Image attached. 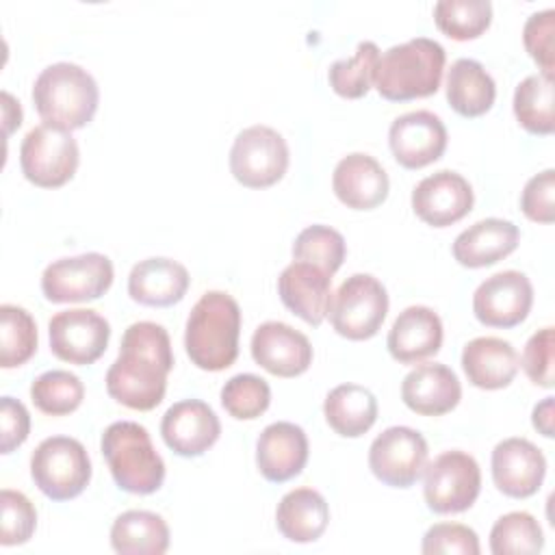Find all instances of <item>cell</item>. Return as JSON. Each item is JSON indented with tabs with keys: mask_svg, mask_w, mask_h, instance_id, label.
<instances>
[{
	"mask_svg": "<svg viewBox=\"0 0 555 555\" xmlns=\"http://www.w3.org/2000/svg\"><path fill=\"white\" fill-rule=\"evenodd\" d=\"M171 369L173 351L167 330L152 321H137L126 327L119 356L106 371V392L130 410H154L165 397Z\"/></svg>",
	"mask_w": 555,
	"mask_h": 555,
	"instance_id": "6da1fadb",
	"label": "cell"
},
{
	"mask_svg": "<svg viewBox=\"0 0 555 555\" xmlns=\"http://www.w3.org/2000/svg\"><path fill=\"white\" fill-rule=\"evenodd\" d=\"M238 336V301L223 291H208L191 308L184 327V349L197 369L217 373L234 364Z\"/></svg>",
	"mask_w": 555,
	"mask_h": 555,
	"instance_id": "7a4b0ae2",
	"label": "cell"
},
{
	"mask_svg": "<svg viewBox=\"0 0 555 555\" xmlns=\"http://www.w3.org/2000/svg\"><path fill=\"white\" fill-rule=\"evenodd\" d=\"M447 63L444 48L429 37H414L388 48L375 69V89L384 100L410 102L434 95Z\"/></svg>",
	"mask_w": 555,
	"mask_h": 555,
	"instance_id": "3957f363",
	"label": "cell"
},
{
	"mask_svg": "<svg viewBox=\"0 0 555 555\" xmlns=\"http://www.w3.org/2000/svg\"><path fill=\"white\" fill-rule=\"evenodd\" d=\"M33 102L43 124L72 132L93 119L100 89L85 67L61 61L41 69L33 85Z\"/></svg>",
	"mask_w": 555,
	"mask_h": 555,
	"instance_id": "277c9868",
	"label": "cell"
},
{
	"mask_svg": "<svg viewBox=\"0 0 555 555\" xmlns=\"http://www.w3.org/2000/svg\"><path fill=\"white\" fill-rule=\"evenodd\" d=\"M102 455L119 490L152 494L165 481V462L147 429L134 421L111 423L100 440Z\"/></svg>",
	"mask_w": 555,
	"mask_h": 555,
	"instance_id": "5b68a950",
	"label": "cell"
},
{
	"mask_svg": "<svg viewBox=\"0 0 555 555\" xmlns=\"http://www.w3.org/2000/svg\"><path fill=\"white\" fill-rule=\"evenodd\" d=\"M30 477L52 501L76 499L91 481L89 453L76 438L50 436L30 455Z\"/></svg>",
	"mask_w": 555,
	"mask_h": 555,
	"instance_id": "8992f818",
	"label": "cell"
},
{
	"mask_svg": "<svg viewBox=\"0 0 555 555\" xmlns=\"http://www.w3.org/2000/svg\"><path fill=\"white\" fill-rule=\"evenodd\" d=\"M388 312V293L371 273L349 275L330 301V323L349 340L373 338Z\"/></svg>",
	"mask_w": 555,
	"mask_h": 555,
	"instance_id": "52a82bcc",
	"label": "cell"
},
{
	"mask_svg": "<svg viewBox=\"0 0 555 555\" xmlns=\"http://www.w3.org/2000/svg\"><path fill=\"white\" fill-rule=\"evenodd\" d=\"M78 143L67 130L48 124L26 132L20 145V167L28 182L41 189H59L69 182L78 169Z\"/></svg>",
	"mask_w": 555,
	"mask_h": 555,
	"instance_id": "ba28073f",
	"label": "cell"
},
{
	"mask_svg": "<svg viewBox=\"0 0 555 555\" xmlns=\"http://www.w3.org/2000/svg\"><path fill=\"white\" fill-rule=\"evenodd\" d=\"M423 494L436 514H460L473 507L481 492V470L466 451H444L425 464Z\"/></svg>",
	"mask_w": 555,
	"mask_h": 555,
	"instance_id": "9c48e42d",
	"label": "cell"
},
{
	"mask_svg": "<svg viewBox=\"0 0 555 555\" xmlns=\"http://www.w3.org/2000/svg\"><path fill=\"white\" fill-rule=\"evenodd\" d=\"M288 145L284 137L262 124L241 130L230 150V171L247 189H267L284 178Z\"/></svg>",
	"mask_w": 555,
	"mask_h": 555,
	"instance_id": "30bf717a",
	"label": "cell"
},
{
	"mask_svg": "<svg viewBox=\"0 0 555 555\" xmlns=\"http://www.w3.org/2000/svg\"><path fill=\"white\" fill-rule=\"evenodd\" d=\"M111 284L113 262L98 251L59 258L41 273V293L52 304L100 299Z\"/></svg>",
	"mask_w": 555,
	"mask_h": 555,
	"instance_id": "8fae6325",
	"label": "cell"
},
{
	"mask_svg": "<svg viewBox=\"0 0 555 555\" xmlns=\"http://www.w3.org/2000/svg\"><path fill=\"white\" fill-rule=\"evenodd\" d=\"M427 440L421 431L395 425L384 429L369 447L371 473L390 488H410L427 464Z\"/></svg>",
	"mask_w": 555,
	"mask_h": 555,
	"instance_id": "7c38bea8",
	"label": "cell"
},
{
	"mask_svg": "<svg viewBox=\"0 0 555 555\" xmlns=\"http://www.w3.org/2000/svg\"><path fill=\"white\" fill-rule=\"evenodd\" d=\"M50 351L69 364L87 366L102 358L111 338L108 321L91 308L56 312L48 323Z\"/></svg>",
	"mask_w": 555,
	"mask_h": 555,
	"instance_id": "4fadbf2b",
	"label": "cell"
},
{
	"mask_svg": "<svg viewBox=\"0 0 555 555\" xmlns=\"http://www.w3.org/2000/svg\"><path fill=\"white\" fill-rule=\"evenodd\" d=\"M533 304V286L520 271L507 269L486 278L473 293V312L488 327H516Z\"/></svg>",
	"mask_w": 555,
	"mask_h": 555,
	"instance_id": "5bb4252c",
	"label": "cell"
},
{
	"mask_svg": "<svg viewBox=\"0 0 555 555\" xmlns=\"http://www.w3.org/2000/svg\"><path fill=\"white\" fill-rule=\"evenodd\" d=\"M470 182L451 169H440L423 178L412 191L414 215L434 228H447L473 210Z\"/></svg>",
	"mask_w": 555,
	"mask_h": 555,
	"instance_id": "9a60e30c",
	"label": "cell"
},
{
	"mask_svg": "<svg viewBox=\"0 0 555 555\" xmlns=\"http://www.w3.org/2000/svg\"><path fill=\"white\" fill-rule=\"evenodd\" d=\"M447 128L431 111L399 115L388 130L395 160L405 169H421L436 163L447 150Z\"/></svg>",
	"mask_w": 555,
	"mask_h": 555,
	"instance_id": "2e32d148",
	"label": "cell"
},
{
	"mask_svg": "<svg viewBox=\"0 0 555 555\" xmlns=\"http://www.w3.org/2000/svg\"><path fill=\"white\" fill-rule=\"evenodd\" d=\"M219 416L199 399H182L173 403L160 421L165 444L180 457L204 455L219 440Z\"/></svg>",
	"mask_w": 555,
	"mask_h": 555,
	"instance_id": "e0dca14e",
	"label": "cell"
},
{
	"mask_svg": "<svg viewBox=\"0 0 555 555\" xmlns=\"http://www.w3.org/2000/svg\"><path fill=\"white\" fill-rule=\"evenodd\" d=\"M251 358L271 375L297 377L312 364V345L288 323L267 321L251 334Z\"/></svg>",
	"mask_w": 555,
	"mask_h": 555,
	"instance_id": "ac0fdd59",
	"label": "cell"
},
{
	"mask_svg": "<svg viewBox=\"0 0 555 555\" xmlns=\"http://www.w3.org/2000/svg\"><path fill=\"white\" fill-rule=\"evenodd\" d=\"M492 479L512 499L535 494L546 475L544 453L527 438H505L492 449Z\"/></svg>",
	"mask_w": 555,
	"mask_h": 555,
	"instance_id": "d6986e66",
	"label": "cell"
},
{
	"mask_svg": "<svg viewBox=\"0 0 555 555\" xmlns=\"http://www.w3.org/2000/svg\"><path fill=\"white\" fill-rule=\"evenodd\" d=\"M308 462V436L288 421L271 423L256 442V466L271 483H284L297 477Z\"/></svg>",
	"mask_w": 555,
	"mask_h": 555,
	"instance_id": "ffe728a7",
	"label": "cell"
},
{
	"mask_svg": "<svg viewBox=\"0 0 555 555\" xmlns=\"http://www.w3.org/2000/svg\"><path fill=\"white\" fill-rule=\"evenodd\" d=\"M282 304L308 325H321L332 301V275L317 264L295 260L278 278Z\"/></svg>",
	"mask_w": 555,
	"mask_h": 555,
	"instance_id": "44dd1931",
	"label": "cell"
},
{
	"mask_svg": "<svg viewBox=\"0 0 555 555\" xmlns=\"http://www.w3.org/2000/svg\"><path fill=\"white\" fill-rule=\"evenodd\" d=\"M336 197L353 210H373L388 197V173L364 152H351L338 160L332 173Z\"/></svg>",
	"mask_w": 555,
	"mask_h": 555,
	"instance_id": "7402d4cb",
	"label": "cell"
},
{
	"mask_svg": "<svg viewBox=\"0 0 555 555\" xmlns=\"http://www.w3.org/2000/svg\"><path fill=\"white\" fill-rule=\"evenodd\" d=\"M401 399L421 416H442L460 403L462 384L447 364L427 362L403 377Z\"/></svg>",
	"mask_w": 555,
	"mask_h": 555,
	"instance_id": "603a6c76",
	"label": "cell"
},
{
	"mask_svg": "<svg viewBox=\"0 0 555 555\" xmlns=\"http://www.w3.org/2000/svg\"><path fill=\"white\" fill-rule=\"evenodd\" d=\"M388 353L401 364H418L442 347V321L427 306H410L395 319L388 338Z\"/></svg>",
	"mask_w": 555,
	"mask_h": 555,
	"instance_id": "cb8c5ba5",
	"label": "cell"
},
{
	"mask_svg": "<svg viewBox=\"0 0 555 555\" xmlns=\"http://www.w3.org/2000/svg\"><path fill=\"white\" fill-rule=\"evenodd\" d=\"M189 271L178 260L154 256L137 262L128 275V295L152 308H167L178 304L189 291Z\"/></svg>",
	"mask_w": 555,
	"mask_h": 555,
	"instance_id": "d4e9b609",
	"label": "cell"
},
{
	"mask_svg": "<svg viewBox=\"0 0 555 555\" xmlns=\"http://www.w3.org/2000/svg\"><path fill=\"white\" fill-rule=\"evenodd\" d=\"M518 238L520 232L512 221L488 217L460 232L451 251L462 267L481 269L509 256L516 249Z\"/></svg>",
	"mask_w": 555,
	"mask_h": 555,
	"instance_id": "484cf974",
	"label": "cell"
},
{
	"mask_svg": "<svg viewBox=\"0 0 555 555\" xmlns=\"http://www.w3.org/2000/svg\"><path fill=\"white\" fill-rule=\"evenodd\" d=\"M462 369L468 382L483 390H499L512 384L518 373V353L512 343L496 336H479L464 345Z\"/></svg>",
	"mask_w": 555,
	"mask_h": 555,
	"instance_id": "4316f807",
	"label": "cell"
},
{
	"mask_svg": "<svg viewBox=\"0 0 555 555\" xmlns=\"http://www.w3.org/2000/svg\"><path fill=\"white\" fill-rule=\"evenodd\" d=\"M330 522V507L321 492L312 488H295L286 492L275 509L278 531L297 544L314 542Z\"/></svg>",
	"mask_w": 555,
	"mask_h": 555,
	"instance_id": "83f0119b",
	"label": "cell"
},
{
	"mask_svg": "<svg viewBox=\"0 0 555 555\" xmlns=\"http://www.w3.org/2000/svg\"><path fill=\"white\" fill-rule=\"evenodd\" d=\"M496 98V85L475 59H457L447 74L449 106L462 117L486 115Z\"/></svg>",
	"mask_w": 555,
	"mask_h": 555,
	"instance_id": "f1b7e54d",
	"label": "cell"
},
{
	"mask_svg": "<svg viewBox=\"0 0 555 555\" xmlns=\"http://www.w3.org/2000/svg\"><path fill=\"white\" fill-rule=\"evenodd\" d=\"M327 425L343 438L366 434L377 421L375 395L358 384H340L332 388L323 401Z\"/></svg>",
	"mask_w": 555,
	"mask_h": 555,
	"instance_id": "f546056e",
	"label": "cell"
},
{
	"mask_svg": "<svg viewBox=\"0 0 555 555\" xmlns=\"http://www.w3.org/2000/svg\"><path fill=\"white\" fill-rule=\"evenodd\" d=\"M111 546L119 555H163L169 548V527L147 509H128L111 527Z\"/></svg>",
	"mask_w": 555,
	"mask_h": 555,
	"instance_id": "4dcf8cb0",
	"label": "cell"
},
{
	"mask_svg": "<svg viewBox=\"0 0 555 555\" xmlns=\"http://www.w3.org/2000/svg\"><path fill=\"white\" fill-rule=\"evenodd\" d=\"M514 115L531 134H551L555 130L553 115V76L531 74L518 82L514 91Z\"/></svg>",
	"mask_w": 555,
	"mask_h": 555,
	"instance_id": "1f68e13d",
	"label": "cell"
},
{
	"mask_svg": "<svg viewBox=\"0 0 555 555\" xmlns=\"http://www.w3.org/2000/svg\"><path fill=\"white\" fill-rule=\"evenodd\" d=\"M37 351V325L28 310L0 306V366L15 369L26 364Z\"/></svg>",
	"mask_w": 555,
	"mask_h": 555,
	"instance_id": "d6a6232c",
	"label": "cell"
},
{
	"mask_svg": "<svg viewBox=\"0 0 555 555\" xmlns=\"http://www.w3.org/2000/svg\"><path fill=\"white\" fill-rule=\"evenodd\" d=\"M379 61V48L373 41H360L351 59H338L330 65V87L347 100H358L369 93Z\"/></svg>",
	"mask_w": 555,
	"mask_h": 555,
	"instance_id": "836d02e7",
	"label": "cell"
},
{
	"mask_svg": "<svg viewBox=\"0 0 555 555\" xmlns=\"http://www.w3.org/2000/svg\"><path fill=\"white\" fill-rule=\"evenodd\" d=\"M30 399L39 412L50 416H65L82 403L85 386L78 375L54 369L33 379Z\"/></svg>",
	"mask_w": 555,
	"mask_h": 555,
	"instance_id": "e575fe53",
	"label": "cell"
},
{
	"mask_svg": "<svg viewBox=\"0 0 555 555\" xmlns=\"http://www.w3.org/2000/svg\"><path fill=\"white\" fill-rule=\"evenodd\" d=\"M436 26L451 39L479 37L492 22L490 0H440L434 4Z\"/></svg>",
	"mask_w": 555,
	"mask_h": 555,
	"instance_id": "d590c367",
	"label": "cell"
},
{
	"mask_svg": "<svg viewBox=\"0 0 555 555\" xmlns=\"http://www.w3.org/2000/svg\"><path fill=\"white\" fill-rule=\"evenodd\" d=\"M542 546V527L529 512H509L492 525L490 551L494 555L540 553Z\"/></svg>",
	"mask_w": 555,
	"mask_h": 555,
	"instance_id": "8d00e7d4",
	"label": "cell"
},
{
	"mask_svg": "<svg viewBox=\"0 0 555 555\" xmlns=\"http://www.w3.org/2000/svg\"><path fill=\"white\" fill-rule=\"evenodd\" d=\"M345 254H347V245H345L343 234L323 223L304 228L295 236V243H293L295 260L317 264L323 271H327L330 275H334L340 269Z\"/></svg>",
	"mask_w": 555,
	"mask_h": 555,
	"instance_id": "74e56055",
	"label": "cell"
},
{
	"mask_svg": "<svg viewBox=\"0 0 555 555\" xmlns=\"http://www.w3.org/2000/svg\"><path fill=\"white\" fill-rule=\"evenodd\" d=\"M271 403L269 384L254 373H238L221 388V405L238 421L258 418Z\"/></svg>",
	"mask_w": 555,
	"mask_h": 555,
	"instance_id": "f35d334b",
	"label": "cell"
},
{
	"mask_svg": "<svg viewBox=\"0 0 555 555\" xmlns=\"http://www.w3.org/2000/svg\"><path fill=\"white\" fill-rule=\"evenodd\" d=\"M0 509H2L0 544L15 546V544L28 542L37 527V509L30 503V499L17 490L4 488L0 492Z\"/></svg>",
	"mask_w": 555,
	"mask_h": 555,
	"instance_id": "ab89813d",
	"label": "cell"
},
{
	"mask_svg": "<svg viewBox=\"0 0 555 555\" xmlns=\"http://www.w3.org/2000/svg\"><path fill=\"white\" fill-rule=\"evenodd\" d=\"M421 551L425 555H479L477 533L460 522H438L423 535Z\"/></svg>",
	"mask_w": 555,
	"mask_h": 555,
	"instance_id": "60d3db41",
	"label": "cell"
},
{
	"mask_svg": "<svg viewBox=\"0 0 555 555\" xmlns=\"http://www.w3.org/2000/svg\"><path fill=\"white\" fill-rule=\"evenodd\" d=\"M555 9L535 11L527 17L522 28V41L529 56L542 67V74L553 76L555 69Z\"/></svg>",
	"mask_w": 555,
	"mask_h": 555,
	"instance_id": "b9f144b4",
	"label": "cell"
},
{
	"mask_svg": "<svg viewBox=\"0 0 555 555\" xmlns=\"http://www.w3.org/2000/svg\"><path fill=\"white\" fill-rule=\"evenodd\" d=\"M553 345L555 332L551 325L538 330L525 345L520 364L535 386L553 388Z\"/></svg>",
	"mask_w": 555,
	"mask_h": 555,
	"instance_id": "7bdbcfd3",
	"label": "cell"
},
{
	"mask_svg": "<svg viewBox=\"0 0 555 555\" xmlns=\"http://www.w3.org/2000/svg\"><path fill=\"white\" fill-rule=\"evenodd\" d=\"M553 193H555V169H544L531 176L520 193V210L525 212V217L538 223H553L555 219Z\"/></svg>",
	"mask_w": 555,
	"mask_h": 555,
	"instance_id": "ee69618b",
	"label": "cell"
},
{
	"mask_svg": "<svg viewBox=\"0 0 555 555\" xmlns=\"http://www.w3.org/2000/svg\"><path fill=\"white\" fill-rule=\"evenodd\" d=\"M30 434V414L26 405L13 397L0 399V451L7 455L26 442Z\"/></svg>",
	"mask_w": 555,
	"mask_h": 555,
	"instance_id": "f6af8a7d",
	"label": "cell"
},
{
	"mask_svg": "<svg viewBox=\"0 0 555 555\" xmlns=\"http://www.w3.org/2000/svg\"><path fill=\"white\" fill-rule=\"evenodd\" d=\"M553 403H555L553 397H544L540 403H535L533 414H531L533 427H535L542 436H546V438L553 436Z\"/></svg>",
	"mask_w": 555,
	"mask_h": 555,
	"instance_id": "bcb514c9",
	"label": "cell"
},
{
	"mask_svg": "<svg viewBox=\"0 0 555 555\" xmlns=\"http://www.w3.org/2000/svg\"><path fill=\"white\" fill-rule=\"evenodd\" d=\"M2 100H4V134L9 137L13 128L22 124V108H20V102H15L13 95L7 91L2 93Z\"/></svg>",
	"mask_w": 555,
	"mask_h": 555,
	"instance_id": "7dc6e473",
	"label": "cell"
}]
</instances>
